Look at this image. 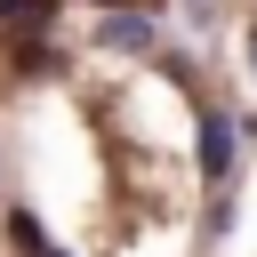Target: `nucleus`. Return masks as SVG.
I'll use <instances>...</instances> for the list:
<instances>
[{
  "label": "nucleus",
  "mask_w": 257,
  "mask_h": 257,
  "mask_svg": "<svg viewBox=\"0 0 257 257\" xmlns=\"http://www.w3.org/2000/svg\"><path fill=\"white\" fill-rule=\"evenodd\" d=\"M225 169H233V120L209 112L201 120V177H225Z\"/></svg>",
  "instance_id": "nucleus-1"
},
{
  "label": "nucleus",
  "mask_w": 257,
  "mask_h": 257,
  "mask_svg": "<svg viewBox=\"0 0 257 257\" xmlns=\"http://www.w3.org/2000/svg\"><path fill=\"white\" fill-rule=\"evenodd\" d=\"M104 48H153V16L112 8V16H104Z\"/></svg>",
  "instance_id": "nucleus-2"
},
{
  "label": "nucleus",
  "mask_w": 257,
  "mask_h": 257,
  "mask_svg": "<svg viewBox=\"0 0 257 257\" xmlns=\"http://www.w3.org/2000/svg\"><path fill=\"white\" fill-rule=\"evenodd\" d=\"M56 0H0V32H24V24H48Z\"/></svg>",
  "instance_id": "nucleus-3"
},
{
  "label": "nucleus",
  "mask_w": 257,
  "mask_h": 257,
  "mask_svg": "<svg viewBox=\"0 0 257 257\" xmlns=\"http://www.w3.org/2000/svg\"><path fill=\"white\" fill-rule=\"evenodd\" d=\"M96 8H137V0H96Z\"/></svg>",
  "instance_id": "nucleus-4"
},
{
  "label": "nucleus",
  "mask_w": 257,
  "mask_h": 257,
  "mask_svg": "<svg viewBox=\"0 0 257 257\" xmlns=\"http://www.w3.org/2000/svg\"><path fill=\"white\" fill-rule=\"evenodd\" d=\"M40 257H64V249H40Z\"/></svg>",
  "instance_id": "nucleus-5"
}]
</instances>
